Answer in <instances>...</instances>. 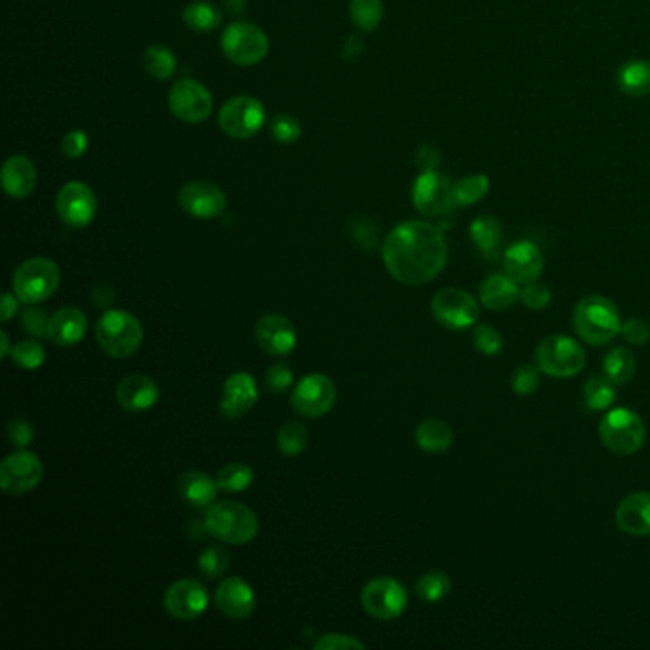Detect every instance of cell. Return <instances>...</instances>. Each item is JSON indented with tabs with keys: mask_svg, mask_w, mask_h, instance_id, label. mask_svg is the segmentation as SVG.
Masks as SVG:
<instances>
[{
	"mask_svg": "<svg viewBox=\"0 0 650 650\" xmlns=\"http://www.w3.org/2000/svg\"><path fill=\"white\" fill-rule=\"evenodd\" d=\"M384 264L389 275L407 286H422L441 275L448 246L441 227L412 220L397 225L384 241Z\"/></svg>",
	"mask_w": 650,
	"mask_h": 650,
	"instance_id": "1",
	"label": "cell"
},
{
	"mask_svg": "<svg viewBox=\"0 0 650 650\" xmlns=\"http://www.w3.org/2000/svg\"><path fill=\"white\" fill-rule=\"evenodd\" d=\"M204 523L210 536L229 546L250 544L260 532V521L256 513L241 502L233 500L214 502L206 509Z\"/></svg>",
	"mask_w": 650,
	"mask_h": 650,
	"instance_id": "2",
	"label": "cell"
},
{
	"mask_svg": "<svg viewBox=\"0 0 650 650\" xmlns=\"http://www.w3.org/2000/svg\"><path fill=\"white\" fill-rule=\"evenodd\" d=\"M572 325L586 344L597 347L610 344L620 334L622 319L609 298L586 296L574 307Z\"/></svg>",
	"mask_w": 650,
	"mask_h": 650,
	"instance_id": "3",
	"label": "cell"
},
{
	"mask_svg": "<svg viewBox=\"0 0 650 650\" xmlns=\"http://www.w3.org/2000/svg\"><path fill=\"white\" fill-rule=\"evenodd\" d=\"M98 344L113 359L134 355L143 342V326L136 315L126 309H109L96 325Z\"/></svg>",
	"mask_w": 650,
	"mask_h": 650,
	"instance_id": "4",
	"label": "cell"
},
{
	"mask_svg": "<svg viewBox=\"0 0 650 650\" xmlns=\"http://www.w3.org/2000/svg\"><path fill=\"white\" fill-rule=\"evenodd\" d=\"M61 281V271L58 264L50 258H29L16 269L12 286L14 294L20 302L27 305H37L52 298L58 290Z\"/></svg>",
	"mask_w": 650,
	"mask_h": 650,
	"instance_id": "5",
	"label": "cell"
},
{
	"mask_svg": "<svg viewBox=\"0 0 650 650\" xmlns=\"http://www.w3.org/2000/svg\"><path fill=\"white\" fill-rule=\"evenodd\" d=\"M599 437L610 452L630 456L645 445L647 427L637 412L628 408H614L601 420Z\"/></svg>",
	"mask_w": 650,
	"mask_h": 650,
	"instance_id": "6",
	"label": "cell"
},
{
	"mask_svg": "<svg viewBox=\"0 0 650 650\" xmlns=\"http://www.w3.org/2000/svg\"><path fill=\"white\" fill-rule=\"evenodd\" d=\"M540 372L551 378H572L586 366V351L569 336H549L534 353Z\"/></svg>",
	"mask_w": 650,
	"mask_h": 650,
	"instance_id": "7",
	"label": "cell"
},
{
	"mask_svg": "<svg viewBox=\"0 0 650 650\" xmlns=\"http://www.w3.org/2000/svg\"><path fill=\"white\" fill-rule=\"evenodd\" d=\"M361 605L374 620H397L407 610L408 593L399 580L391 576H378L366 582L361 591Z\"/></svg>",
	"mask_w": 650,
	"mask_h": 650,
	"instance_id": "8",
	"label": "cell"
},
{
	"mask_svg": "<svg viewBox=\"0 0 650 650\" xmlns=\"http://www.w3.org/2000/svg\"><path fill=\"white\" fill-rule=\"evenodd\" d=\"M222 48L225 56L233 63L250 67L260 63L267 56L269 39L264 29H260L258 25L237 21L225 29Z\"/></svg>",
	"mask_w": 650,
	"mask_h": 650,
	"instance_id": "9",
	"label": "cell"
},
{
	"mask_svg": "<svg viewBox=\"0 0 650 650\" xmlns=\"http://www.w3.org/2000/svg\"><path fill=\"white\" fill-rule=\"evenodd\" d=\"M435 321L448 330H466L479 321L477 300L462 288H443L431 300Z\"/></svg>",
	"mask_w": 650,
	"mask_h": 650,
	"instance_id": "10",
	"label": "cell"
},
{
	"mask_svg": "<svg viewBox=\"0 0 650 650\" xmlns=\"http://www.w3.org/2000/svg\"><path fill=\"white\" fill-rule=\"evenodd\" d=\"M452 183L437 170L422 172L412 185V203L427 218L450 216L456 208Z\"/></svg>",
	"mask_w": 650,
	"mask_h": 650,
	"instance_id": "11",
	"label": "cell"
},
{
	"mask_svg": "<svg viewBox=\"0 0 650 650\" xmlns=\"http://www.w3.org/2000/svg\"><path fill=\"white\" fill-rule=\"evenodd\" d=\"M338 399L334 382L319 372L304 376L292 391V408L305 418H321L328 414Z\"/></svg>",
	"mask_w": 650,
	"mask_h": 650,
	"instance_id": "12",
	"label": "cell"
},
{
	"mask_svg": "<svg viewBox=\"0 0 650 650\" xmlns=\"http://www.w3.org/2000/svg\"><path fill=\"white\" fill-rule=\"evenodd\" d=\"M42 477H44V466L41 458L35 452L25 448L4 458L0 466V488L12 496L27 494L33 488L39 487Z\"/></svg>",
	"mask_w": 650,
	"mask_h": 650,
	"instance_id": "13",
	"label": "cell"
},
{
	"mask_svg": "<svg viewBox=\"0 0 650 650\" xmlns=\"http://www.w3.org/2000/svg\"><path fill=\"white\" fill-rule=\"evenodd\" d=\"M264 122V105L252 96H237L225 103L220 111L222 130L235 140H248L256 136Z\"/></svg>",
	"mask_w": 650,
	"mask_h": 650,
	"instance_id": "14",
	"label": "cell"
},
{
	"mask_svg": "<svg viewBox=\"0 0 650 650\" xmlns=\"http://www.w3.org/2000/svg\"><path fill=\"white\" fill-rule=\"evenodd\" d=\"M208 603H210L208 590L199 580L193 578H183L174 582L164 593V609L172 618L180 622H191L201 618L208 609Z\"/></svg>",
	"mask_w": 650,
	"mask_h": 650,
	"instance_id": "15",
	"label": "cell"
},
{
	"mask_svg": "<svg viewBox=\"0 0 650 650\" xmlns=\"http://www.w3.org/2000/svg\"><path fill=\"white\" fill-rule=\"evenodd\" d=\"M170 111L183 122L197 124L210 117L212 96L201 82L182 79L176 82L168 96Z\"/></svg>",
	"mask_w": 650,
	"mask_h": 650,
	"instance_id": "16",
	"label": "cell"
},
{
	"mask_svg": "<svg viewBox=\"0 0 650 650\" xmlns=\"http://www.w3.org/2000/svg\"><path fill=\"white\" fill-rule=\"evenodd\" d=\"M96 195L82 182L65 183L56 199V210L61 222L71 227H86L96 216Z\"/></svg>",
	"mask_w": 650,
	"mask_h": 650,
	"instance_id": "17",
	"label": "cell"
},
{
	"mask_svg": "<svg viewBox=\"0 0 650 650\" xmlns=\"http://www.w3.org/2000/svg\"><path fill=\"white\" fill-rule=\"evenodd\" d=\"M256 342L265 353L273 357H285L298 344L294 323L281 313H267L256 323Z\"/></svg>",
	"mask_w": 650,
	"mask_h": 650,
	"instance_id": "18",
	"label": "cell"
},
{
	"mask_svg": "<svg viewBox=\"0 0 650 650\" xmlns=\"http://www.w3.org/2000/svg\"><path fill=\"white\" fill-rule=\"evenodd\" d=\"M180 206L193 218L212 220L224 212L227 197L214 183L191 182L180 191Z\"/></svg>",
	"mask_w": 650,
	"mask_h": 650,
	"instance_id": "19",
	"label": "cell"
},
{
	"mask_svg": "<svg viewBox=\"0 0 650 650\" xmlns=\"http://www.w3.org/2000/svg\"><path fill=\"white\" fill-rule=\"evenodd\" d=\"M258 397L260 393L254 376L248 372H235L225 380L220 412L227 420H239L256 407Z\"/></svg>",
	"mask_w": 650,
	"mask_h": 650,
	"instance_id": "20",
	"label": "cell"
},
{
	"mask_svg": "<svg viewBox=\"0 0 650 650\" xmlns=\"http://www.w3.org/2000/svg\"><path fill=\"white\" fill-rule=\"evenodd\" d=\"M214 601L218 610L231 620H244L256 610V593L252 586L239 576L225 578L216 588Z\"/></svg>",
	"mask_w": 650,
	"mask_h": 650,
	"instance_id": "21",
	"label": "cell"
},
{
	"mask_svg": "<svg viewBox=\"0 0 650 650\" xmlns=\"http://www.w3.org/2000/svg\"><path fill=\"white\" fill-rule=\"evenodd\" d=\"M506 273L519 285H529L544 271L542 250L530 241L511 244L504 254Z\"/></svg>",
	"mask_w": 650,
	"mask_h": 650,
	"instance_id": "22",
	"label": "cell"
},
{
	"mask_svg": "<svg viewBox=\"0 0 650 650\" xmlns=\"http://www.w3.org/2000/svg\"><path fill=\"white\" fill-rule=\"evenodd\" d=\"M88 330V317L79 307H61L48 325V338L56 346L73 347L81 344Z\"/></svg>",
	"mask_w": 650,
	"mask_h": 650,
	"instance_id": "23",
	"label": "cell"
},
{
	"mask_svg": "<svg viewBox=\"0 0 650 650\" xmlns=\"http://www.w3.org/2000/svg\"><path fill=\"white\" fill-rule=\"evenodd\" d=\"M159 401V386L145 374L126 376L117 386V403L128 412H145Z\"/></svg>",
	"mask_w": 650,
	"mask_h": 650,
	"instance_id": "24",
	"label": "cell"
},
{
	"mask_svg": "<svg viewBox=\"0 0 650 650\" xmlns=\"http://www.w3.org/2000/svg\"><path fill=\"white\" fill-rule=\"evenodd\" d=\"M618 529L631 536H650V492H631L616 508Z\"/></svg>",
	"mask_w": 650,
	"mask_h": 650,
	"instance_id": "25",
	"label": "cell"
},
{
	"mask_svg": "<svg viewBox=\"0 0 650 650\" xmlns=\"http://www.w3.org/2000/svg\"><path fill=\"white\" fill-rule=\"evenodd\" d=\"M176 490L183 502L191 508L208 509L216 502L220 487L216 479L203 471H185L176 481Z\"/></svg>",
	"mask_w": 650,
	"mask_h": 650,
	"instance_id": "26",
	"label": "cell"
},
{
	"mask_svg": "<svg viewBox=\"0 0 650 650\" xmlns=\"http://www.w3.org/2000/svg\"><path fill=\"white\" fill-rule=\"evenodd\" d=\"M37 185V168L25 155H14L2 166V187L14 199H25Z\"/></svg>",
	"mask_w": 650,
	"mask_h": 650,
	"instance_id": "27",
	"label": "cell"
},
{
	"mask_svg": "<svg viewBox=\"0 0 650 650\" xmlns=\"http://www.w3.org/2000/svg\"><path fill=\"white\" fill-rule=\"evenodd\" d=\"M469 237H471L473 244L477 246V250L487 258L488 262L498 260L504 233H502V225L494 216L485 214V216L475 218L469 225Z\"/></svg>",
	"mask_w": 650,
	"mask_h": 650,
	"instance_id": "28",
	"label": "cell"
},
{
	"mask_svg": "<svg viewBox=\"0 0 650 650\" xmlns=\"http://www.w3.org/2000/svg\"><path fill=\"white\" fill-rule=\"evenodd\" d=\"M521 296L519 283L513 281L508 273H496L490 275L487 281L481 286V304L490 311H502L515 304Z\"/></svg>",
	"mask_w": 650,
	"mask_h": 650,
	"instance_id": "29",
	"label": "cell"
},
{
	"mask_svg": "<svg viewBox=\"0 0 650 650\" xmlns=\"http://www.w3.org/2000/svg\"><path fill=\"white\" fill-rule=\"evenodd\" d=\"M618 88L630 98L650 96V61H626L616 75Z\"/></svg>",
	"mask_w": 650,
	"mask_h": 650,
	"instance_id": "30",
	"label": "cell"
},
{
	"mask_svg": "<svg viewBox=\"0 0 650 650\" xmlns=\"http://www.w3.org/2000/svg\"><path fill=\"white\" fill-rule=\"evenodd\" d=\"M416 443L427 454H443L454 443V431L445 420L427 418L416 427Z\"/></svg>",
	"mask_w": 650,
	"mask_h": 650,
	"instance_id": "31",
	"label": "cell"
},
{
	"mask_svg": "<svg viewBox=\"0 0 650 650\" xmlns=\"http://www.w3.org/2000/svg\"><path fill=\"white\" fill-rule=\"evenodd\" d=\"M614 382H610L607 376L593 374L590 380L584 384V405L593 412H603L609 410L616 403V389Z\"/></svg>",
	"mask_w": 650,
	"mask_h": 650,
	"instance_id": "32",
	"label": "cell"
},
{
	"mask_svg": "<svg viewBox=\"0 0 650 650\" xmlns=\"http://www.w3.org/2000/svg\"><path fill=\"white\" fill-rule=\"evenodd\" d=\"M183 21L197 33H210L222 23V14L206 0H193L183 10Z\"/></svg>",
	"mask_w": 650,
	"mask_h": 650,
	"instance_id": "33",
	"label": "cell"
},
{
	"mask_svg": "<svg viewBox=\"0 0 650 650\" xmlns=\"http://www.w3.org/2000/svg\"><path fill=\"white\" fill-rule=\"evenodd\" d=\"M603 372L616 386H624L635 376V357L626 347L610 349L603 363Z\"/></svg>",
	"mask_w": 650,
	"mask_h": 650,
	"instance_id": "34",
	"label": "cell"
},
{
	"mask_svg": "<svg viewBox=\"0 0 650 650\" xmlns=\"http://www.w3.org/2000/svg\"><path fill=\"white\" fill-rule=\"evenodd\" d=\"M143 65L153 79L168 81L176 73V56L166 46L155 44L145 50Z\"/></svg>",
	"mask_w": 650,
	"mask_h": 650,
	"instance_id": "35",
	"label": "cell"
},
{
	"mask_svg": "<svg viewBox=\"0 0 650 650\" xmlns=\"http://www.w3.org/2000/svg\"><path fill=\"white\" fill-rule=\"evenodd\" d=\"M349 18L357 29L370 33L382 23L384 4L382 0H351Z\"/></svg>",
	"mask_w": 650,
	"mask_h": 650,
	"instance_id": "36",
	"label": "cell"
},
{
	"mask_svg": "<svg viewBox=\"0 0 650 650\" xmlns=\"http://www.w3.org/2000/svg\"><path fill=\"white\" fill-rule=\"evenodd\" d=\"M450 590L452 582L445 570H429L416 584V595L424 603H439L447 597Z\"/></svg>",
	"mask_w": 650,
	"mask_h": 650,
	"instance_id": "37",
	"label": "cell"
},
{
	"mask_svg": "<svg viewBox=\"0 0 650 650\" xmlns=\"http://www.w3.org/2000/svg\"><path fill=\"white\" fill-rule=\"evenodd\" d=\"M216 481H218L220 490L229 492V494H239V492L248 490L254 483V469L250 468L248 464L233 462L218 471Z\"/></svg>",
	"mask_w": 650,
	"mask_h": 650,
	"instance_id": "38",
	"label": "cell"
},
{
	"mask_svg": "<svg viewBox=\"0 0 650 650\" xmlns=\"http://www.w3.org/2000/svg\"><path fill=\"white\" fill-rule=\"evenodd\" d=\"M309 445V429L300 422H286L285 426L279 429L277 435V447L283 456H300Z\"/></svg>",
	"mask_w": 650,
	"mask_h": 650,
	"instance_id": "39",
	"label": "cell"
},
{
	"mask_svg": "<svg viewBox=\"0 0 650 650\" xmlns=\"http://www.w3.org/2000/svg\"><path fill=\"white\" fill-rule=\"evenodd\" d=\"M488 189H490V180L485 174H475L454 183L452 191H454L456 206H471L479 203L481 199L487 197Z\"/></svg>",
	"mask_w": 650,
	"mask_h": 650,
	"instance_id": "40",
	"label": "cell"
},
{
	"mask_svg": "<svg viewBox=\"0 0 650 650\" xmlns=\"http://www.w3.org/2000/svg\"><path fill=\"white\" fill-rule=\"evenodd\" d=\"M231 565V555L229 551L220 546V544H212V546H206V548L201 551L199 555V561H197V567L203 572L206 578H220L222 574H225V570L229 569Z\"/></svg>",
	"mask_w": 650,
	"mask_h": 650,
	"instance_id": "41",
	"label": "cell"
},
{
	"mask_svg": "<svg viewBox=\"0 0 650 650\" xmlns=\"http://www.w3.org/2000/svg\"><path fill=\"white\" fill-rule=\"evenodd\" d=\"M14 365L25 368V370H37L46 361V351L37 340H23L20 344L12 347L10 353Z\"/></svg>",
	"mask_w": 650,
	"mask_h": 650,
	"instance_id": "42",
	"label": "cell"
},
{
	"mask_svg": "<svg viewBox=\"0 0 650 650\" xmlns=\"http://www.w3.org/2000/svg\"><path fill=\"white\" fill-rule=\"evenodd\" d=\"M473 346L481 353L492 357L502 351V336L490 325H477L473 328Z\"/></svg>",
	"mask_w": 650,
	"mask_h": 650,
	"instance_id": "43",
	"label": "cell"
},
{
	"mask_svg": "<svg viewBox=\"0 0 650 650\" xmlns=\"http://www.w3.org/2000/svg\"><path fill=\"white\" fill-rule=\"evenodd\" d=\"M540 386V368H532V366H519L513 374H511V389L517 395H532Z\"/></svg>",
	"mask_w": 650,
	"mask_h": 650,
	"instance_id": "44",
	"label": "cell"
},
{
	"mask_svg": "<svg viewBox=\"0 0 650 650\" xmlns=\"http://www.w3.org/2000/svg\"><path fill=\"white\" fill-rule=\"evenodd\" d=\"M315 650H363L365 649V643L359 641L357 637L353 635H347V633H325L321 635L315 645H313Z\"/></svg>",
	"mask_w": 650,
	"mask_h": 650,
	"instance_id": "45",
	"label": "cell"
},
{
	"mask_svg": "<svg viewBox=\"0 0 650 650\" xmlns=\"http://www.w3.org/2000/svg\"><path fill=\"white\" fill-rule=\"evenodd\" d=\"M271 134L279 143H296L302 136V126L290 115H279L273 124H271Z\"/></svg>",
	"mask_w": 650,
	"mask_h": 650,
	"instance_id": "46",
	"label": "cell"
},
{
	"mask_svg": "<svg viewBox=\"0 0 650 650\" xmlns=\"http://www.w3.org/2000/svg\"><path fill=\"white\" fill-rule=\"evenodd\" d=\"M519 300L532 311H542L551 304V290L538 281H532L529 285H523Z\"/></svg>",
	"mask_w": 650,
	"mask_h": 650,
	"instance_id": "47",
	"label": "cell"
},
{
	"mask_svg": "<svg viewBox=\"0 0 650 650\" xmlns=\"http://www.w3.org/2000/svg\"><path fill=\"white\" fill-rule=\"evenodd\" d=\"M48 325H50V317H46V311H42L39 307H27L21 315V326L33 338H46Z\"/></svg>",
	"mask_w": 650,
	"mask_h": 650,
	"instance_id": "48",
	"label": "cell"
},
{
	"mask_svg": "<svg viewBox=\"0 0 650 650\" xmlns=\"http://www.w3.org/2000/svg\"><path fill=\"white\" fill-rule=\"evenodd\" d=\"M292 382H294V372L286 363L271 366L265 374V387L271 393H285L286 389L292 386Z\"/></svg>",
	"mask_w": 650,
	"mask_h": 650,
	"instance_id": "49",
	"label": "cell"
},
{
	"mask_svg": "<svg viewBox=\"0 0 650 650\" xmlns=\"http://www.w3.org/2000/svg\"><path fill=\"white\" fill-rule=\"evenodd\" d=\"M620 334L631 346H645L650 340V326L641 319H628L622 323Z\"/></svg>",
	"mask_w": 650,
	"mask_h": 650,
	"instance_id": "50",
	"label": "cell"
},
{
	"mask_svg": "<svg viewBox=\"0 0 650 650\" xmlns=\"http://www.w3.org/2000/svg\"><path fill=\"white\" fill-rule=\"evenodd\" d=\"M8 439H10V443L14 447H29L33 443V439H35V429L31 426V422H27L23 418L12 420L8 424Z\"/></svg>",
	"mask_w": 650,
	"mask_h": 650,
	"instance_id": "51",
	"label": "cell"
},
{
	"mask_svg": "<svg viewBox=\"0 0 650 650\" xmlns=\"http://www.w3.org/2000/svg\"><path fill=\"white\" fill-rule=\"evenodd\" d=\"M88 149V136L82 130L69 132L61 142V153L69 159H79Z\"/></svg>",
	"mask_w": 650,
	"mask_h": 650,
	"instance_id": "52",
	"label": "cell"
},
{
	"mask_svg": "<svg viewBox=\"0 0 650 650\" xmlns=\"http://www.w3.org/2000/svg\"><path fill=\"white\" fill-rule=\"evenodd\" d=\"M416 163L422 172H433L441 164V155L433 145H422L416 153Z\"/></svg>",
	"mask_w": 650,
	"mask_h": 650,
	"instance_id": "53",
	"label": "cell"
},
{
	"mask_svg": "<svg viewBox=\"0 0 650 650\" xmlns=\"http://www.w3.org/2000/svg\"><path fill=\"white\" fill-rule=\"evenodd\" d=\"M18 296L16 294H4L2 296V323H8L18 313Z\"/></svg>",
	"mask_w": 650,
	"mask_h": 650,
	"instance_id": "54",
	"label": "cell"
},
{
	"mask_svg": "<svg viewBox=\"0 0 650 650\" xmlns=\"http://www.w3.org/2000/svg\"><path fill=\"white\" fill-rule=\"evenodd\" d=\"M92 298L96 300V304L100 305V307H107V305L113 304L115 294H113V290L109 286L98 285L92 290Z\"/></svg>",
	"mask_w": 650,
	"mask_h": 650,
	"instance_id": "55",
	"label": "cell"
},
{
	"mask_svg": "<svg viewBox=\"0 0 650 650\" xmlns=\"http://www.w3.org/2000/svg\"><path fill=\"white\" fill-rule=\"evenodd\" d=\"M361 48H363V44H361V41L357 39V37H351V39H347L346 41V46H344V58H355L357 54H361Z\"/></svg>",
	"mask_w": 650,
	"mask_h": 650,
	"instance_id": "56",
	"label": "cell"
},
{
	"mask_svg": "<svg viewBox=\"0 0 650 650\" xmlns=\"http://www.w3.org/2000/svg\"><path fill=\"white\" fill-rule=\"evenodd\" d=\"M225 8L233 16H241L246 10V0H224Z\"/></svg>",
	"mask_w": 650,
	"mask_h": 650,
	"instance_id": "57",
	"label": "cell"
},
{
	"mask_svg": "<svg viewBox=\"0 0 650 650\" xmlns=\"http://www.w3.org/2000/svg\"><path fill=\"white\" fill-rule=\"evenodd\" d=\"M0 340H2V346H0V357H2V359H6V357H10V353H12V347H10L8 334H6V332H2V334H0Z\"/></svg>",
	"mask_w": 650,
	"mask_h": 650,
	"instance_id": "58",
	"label": "cell"
}]
</instances>
